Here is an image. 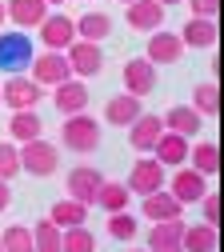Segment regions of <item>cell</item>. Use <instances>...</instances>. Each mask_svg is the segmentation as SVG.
Masks as SVG:
<instances>
[{
    "label": "cell",
    "instance_id": "cell-5",
    "mask_svg": "<svg viewBox=\"0 0 224 252\" xmlns=\"http://www.w3.org/2000/svg\"><path fill=\"white\" fill-rule=\"evenodd\" d=\"M164 188H168V192H172L180 204H196V200L208 192V176H204V172H196L192 164H180V168H168Z\"/></svg>",
    "mask_w": 224,
    "mask_h": 252
},
{
    "label": "cell",
    "instance_id": "cell-41",
    "mask_svg": "<svg viewBox=\"0 0 224 252\" xmlns=\"http://www.w3.org/2000/svg\"><path fill=\"white\" fill-rule=\"evenodd\" d=\"M128 252H148V248H128Z\"/></svg>",
    "mask_w": 224,
    "mask_h": 252
},
{
    "label": "cell",
    "instance_id": "cell-27",
    "mask_svg": "<svg viewBox=\"0 0 224 252\" xmlns=\"http://www.w3.org/2000/svg\"><path fill=\"white\" fill-rule=\"evenodd\" d=\"M188 164L196 168V172H204V176H216V172H220V144L196 140V144L188 148Z\"/></svg>",
    "mask_w": 224,
    "mask_h": 252
},
{
    "label": "cell",
    "instance_id": "cell-18",
    "mask_svg": "<svg viewBox=\"0 0 224 252\" xmlns=\"http://www.w3.org/2000/svg\"><path fill=\"white\" fill-rule=\"evenodd\" d=\"M152 156L164 168H180V164H188V136H180V132H160V140L152 144Z\"/></svg>",
    "mask_w": 224,
    "mask_h": 252
},
{
    "label": "cell",
    "instance_id": "cell-1",
    "mask_svg": "<svg viewBox=\"0 0 224 252\" xmlns=\"http://www.w3.org/2000/svg\"><path fill=\"white\" fill-rule=\"evenodd\" d=\"M60 144L68 148V152H76V156L96 152V148H100V120H96L88 108L64 116V124H60Z\"/></svg>",
    "mask_w": 224,
    "mask_h": 252
},
{
    "label": "cell",
    "instance_id": "cell-26",
    "mask_svg": "<svg viewBox=\"0 0 224 252\" xmlns=\"http://www.w3.org/2000/svg\"><path fill=\"white\" fill-rule=\"evenodd\" d=\"M48 220L56 228H72V224H88V208L80 204V200H72V196H64V200H56L52 208H48Z\"/></svg>",
    "mask_w": 224,
    "mask_h": 252
},
{
    "label": "cell",
    "instance_id": "cell-33",
    "mask_svg": "<svg viewBox=\"0 0 224 252\" xmlns=\"http://www.w3.org/2000/svg\"><path fill=\"white\" fill-rule=\"evenodd\" d=\"M0 252H32L28 224H8L4 232H0Z\"/></svg>",
    "mask_w": 224,
    "mask_h": 252
},
{
    "label": "cell",
    "instance_id": "cell-38",
    "mask_svg": "<svg viewBox=\"0 0 224 252\" xmlns=\"http://www.w3.org/2000/svg\"><path fill=\"white\" fill-rule=\"evenodd\" d=\"M8 24V12H4V0H0V28Z\"/></svg>",
    "mask_w": 224,
    "mask_h": 252
},
{
    "label": "cell",
    "instance_id": "cell-7",
    "mask_svg": "<svg viewBox=\"0 0 224 252\" xmlns=\"http://www.w3.org/2000/svg\"><path fill=\"white\" fill-rule=\"evenodd\" d=\"M64 56H68V68H72L76 80L100 76V68H104V52H100V44H92V40H72L68 48H64Z\"/></svg>",
    "mask_w": 224,
    "mask_h": 252
},
{
    "label": "cell",
    "instance_id": "cell-34",
    "mask_svg": "<svg viewBox=\"0 0 224 252\" xmlns=\"http://www.w3.org/2000/svg\"><path fill=\"white\" fill-rule=\"evenodd\" d=\"M20 172V152L12 140H0V180H12Z\"/></svg>",
    "mask_w": 224,
    "mask_h": 252
},
{
    "label": "cell",
    "instance_id": "cell-3",
    "mask_svg": "<svg viewBox=\"0 0 224 252\" xmlns=\"http://www.w3.org/2000/svg\"><path fill=\"white\" fill-rule=\"evenodd\" d=\"M40 100H44V88L32 80L28 72H12L4 84H0V108L20 112V108H36Z\"/></svg>",
    "mask_w": 224,
    "mask_h": 252
},
{
    "label": "cell",
    "instance_id": "cell-14",
    "mask_svg": "<svg viewBox=\"0 0 224 252\" xmlns=\"http://www.w3.org/2000/svg\"><path fill=\"white\" fill-rule=\"evenodd\" d=\"M164 4H156V0H132V4L124 8V20L128 28H136V32H156V28H164Z\"/></svg>",
    "mask_w": 224,
    "mask_h": 252
},
{
    "label": "cell",
    "instance_id": "cell-37",
    "mask_svg": "<svg viewBox=\"0 0 224 252\" xmlns=\"http://www.w3.org/2000/svg\"><path fill=\"white\" fill-rule=\"evenodd\" d=\"M8 204H12V184H8V180H0V212H4Z\"/></svg>",
    "mask_w": 224,
    "mask_h": 252
},
{
    "label": "cell",
    "instance_id": "cell-16",
    "mask_svg": "<svg viewBox=\"0 0 224 252\" xmlns=\"http://www.w3.org/2000/svg\"><path fill=\"white\" fill-rule=\"evenodd\" d=\"M176 36H180L184 48H212V44L220 40V24L208 20V16H188Z\"/></svg>",
    "mask_w": 224,
    "mask_h": 252
},
{
    "label": "cell",
    "instance_id": "cell-17",
    "mask_svg": "<svg viewBox=\"0 0 224 252\" xmlns=\"http://www.w3.org/2000/svg\"><path fill=\"white\" fill-rule=\"evenodd\" d=\"M160 132H164V120H160L156 112H140L132 124H128V144H132L136 152H152Z\"/></svg>",
    "mask_w": 224,
    "mask_h": 252
},
{
    "label": "cell",
    "instance_id": "cell-2",
    "mask_svg": "<svg viewBox=\"0 0 224 252\" xmlns=\"http://www.w3.org/2000/svg\"><path fill=\"white\" fill-rule=\"evenodd\" d=\"M16 152H20V172L36 176V180H44V176H52L60 168V148L52 140H44V136L16 144Z\"/></svg>",
    "mask_w": 224,
    "mask_h": 252
},
{
    "label": "cell",
    "instance_id": "cell-24",
    "mask_svg": "<svg viewBox=\"0 0 224 252\" xmlns=\"http://www.w3.org/2000/svg\"><path fill=\"white\" fill-rule=\"evenodd\" d=\"M44 136V120L36 116V108H20L8 116V140L12 144H24V140H36Z\"/></svg>",
    "mask_w": 224,
    "mask_h": 252
},
{
    "label": "cell",
    "instance_id": "cell-28",
    "mask_svg": "<svg viewBox=\"0 0 224 252\" xmlns=\"http://www.w3.org/2000/svg\"><path fill=\"white\" fill-rule=\"evenodd\" d=\"M128 200H132V192L120 180H104L100 192H96V208H104V212H120V208H128Z\"/></svg>",
    "mask_w": 224,
    "mask_h": 252
},
{
    "label": "cell",
    "instance_id": "cell-39",
    "mask_svg": "<svg viewBox=\"0 0 224 252\" xmlns=\"http://www.w3.org/2000/svg\"><path fill=\"white\" fill-rule=\"evenodd\" d=\"M156 4H164V8H172V4H184V0H156Z\"/></svg>",
    "mask_w": 224,
    "mask_h": 252
},
{
    "label": "cell",
    "instance_id": "cell-32",
    "mask_svg": "<svg viewBox=\"0 0 224 252\" xmlns=\"http://www.w3.org/2000/svg\"><path fill=\"white\" fill-rule=\"evenodd\" d=\"M136 232H140V224H136V216L128 212V208L108 212V236H112V240H132Z\"/></svg>",
    "mask_w": 224,
    "mask_h": 252
},
{
    "label": "cell",
    "instance_id": "cell-19",
    "mask_svg": "<svg viewBox=\"0 0 224 252\" xmlns=\"http://www.w3.org/2000/svg\"><path fill=\"white\" fill-rule=\"evenodd\" d=\"M140 112H144V100L132 96V92H120V96H112L104 104V124H112V128H128Z\"/></svg>",
    "mask_w": 224,
    "mask_h": 252
},
{
    "label": "cell",
    "instance_id": "cell-36",
    "mask_svg": "<svg viewBox=\"0 0 224 252\" xmlns=\"http://www.w3.org/2000/svg\"><path fill=\"white\" fill-rule=\"evenodd\" d=\"M188 16H208V20H216V16H220V0H188Z\"/></svg>",
    "mask_w": 224,
    "mask_h": 252
},
{
    "label": "cell",
    "instance_id": "cell-35",
    "mask_svg": "<svg viewBox=\"0 0 224 252\" xmlns=\"http://www.w3.org/2000/svg\"><path fill=\"white\" fill-rule=\"evenodd\" d=\"M196 204H200L204 224H216V228H220V216H224V208H220V192H204Z\"/></svg>",
    "mask_w": 224,
    "mask_h": 252
},
{
    "label": "cell",
    "instance_id": "cell-12",
    "mask_svg": "<svg viewBox=\"0 0 224 252\" xmlns=\"http://www.w3.org/2000/svg\"><path fill=\"white\" fill-rule=\"evenodd\" d=\"M40 40H44V48H52V52H64L72 40H76V28H72V16H64V12H48L40 24Z\"/></svg>",
    "mask_w": 224,
    "mask_h": 252
},
{
    "label": "cell",
    "instance_id": "cell-13",
    "mask_svg": "<svg viewBox=\"0 0 224 252\" xmlns=\"http://www.w3.org/2000/svg\"><path fill=\"white\" fill-rule=\"evenodd\" d=\"M52 104H56V112H60V116L84 112V108H88V84H84V80H76V76L60 80V84L52 88Z\"/></svg>",
    "mask_w": 224,
    "mask_h": 252
},
{
    "label": "cell",
    "instance_id": "cell-23",
    "mask_svg": "<svg viewBox=\"0 0 224 252\" xmlns=\"http://www.w3.org/2000/svg\"><path fill=\"white\" fill-rule=\"evenodd\" d=\"M180 232H184V216L180 220H156L148 228V252H180Z\"/></svg>",
    "mask_w": 224,
    "mask_h": 252
},
{
    "label": "cell",
    "instance_id": "cell-25",
    "mask_svg": "<svg viewBox=\"0 0 224 252\" xmlns=\"http://www.w3.org/2000/svg\"><path fill=\"white\" fill-rule=\"evenodd\" d=\"M4 12H8V20H12L16 28H36L52 8L44 4V0H8Z\"/></svg>",
    "mask_w": 224,
    "mask_h": 252
},
{
    "label": "cell",
    "instance_id": "cell-6",
    "mask_svg": "<svg viewBox=\"0 0 224 252\" xmlns=\"http://www.w3.org/2000/svg\"><path fill=\"white\" fill-rule=\"evenodd\" d=\"M28 72H32V80H36L40 88H56L60 80H68V76H72L68 56H64V52H52V48H44L40 56H32Z\"/></svg>",
    "mask_w": 224,
    "mask_h": 252
},
{
    "label": "cell",
    "instance_id": "cell-21",
    "mask_svg": "<svg viewBox=\"0 0 224 252\" xmlns=\"http://www.w3.org/2000/svg\"><path fill=\"white\" fill-rule=\"evenodd\" d=\"M220 248V228L216 224H184L180 232V252H216Z\"/></svg>",
    "mask_w": 224,
    "mask_h": 252
},
{
    "label": "cell",
    "instance_id": "cell-4",
    "mask_svg": "<svg viewBox=\"0 0 224 252\" xmlns=\"http://www.w3.org/2000/svg\"><path fill=\"white\" fill-rule=\"evenodd\" d=\"M32 56H36V48H32L28 32H4V28H0V72L4 76L28 72Z\"/></svg>",
    "mask_w": 224,
    "mask_h": 252
},
{
    "label": "cell",
    "instance_id": "cell-31",
    "mask_svg": "<svg viewBox=\"0 0 224 252\" xmlns=\"http://www.w3.org/2000/svg\"><path fill=\"white\" fill-rule=\"evenodd\" d=\"M60 252H96V236H92L84 224L60 228Z\"/></svg>",
    "mask_w": 224,
    "mask_h": 252
},
{
    "label": "cell",
    "instance_id": "cell-22",
    "mask_svg": "<svg viewBox=\"0 0 224 252\" xmlns=\"http://www.w3.org/2000/svg\"><path fill=\"white\" fill-rule=\"evenodd\" d=\"M160 120H164V128H168V132H180V136H188V140H192V136H200V128H204V116L192 108V104H176V108H168Z\"/></svg>",
    "mask_w": 224,
    "mask_h": 252
},
{
    "label": "cell",
    "instance_id": "cell-29",
    "mask_svg": "<svg viewBox=\"0 0 224 252\" xmlns=\"http://www.w3.org/2000/svg\"><path fill=\"white\" fill-rule=\"evenodd\" d=\"M192 108H196L204 120L208 116H220V84H212V80L196 84V88H192Z\"/></svg>",
    "mask_w": 224,
    "mask_h": 252
},
{
    "label": "cell",
    "instance_id": "cell-9",
    "mask_svg": "<svg viewBox=\"0 0 224 252\" xmlns=\"http://www.w3.org/2000/svg\"><path fill=\"white\" fill-rule=\"evenodd\" d=\"M100 184H104V172H100V168H92V164H76V168L68 172V180H64L68 196L80 200L84 208L96 204V192H100Z\"/></svg>",
    "mask_w": 224,
    "mask_h": 252
},
{
    "label": "cell",
    "instance_id": "cell-8",
    "mask_svg": "<svg viewBox=\"0 0 224 252\" xmlns=\"http://www.w3.org/2000/svg\"><path fill=\"white\" fill-rule=\"evenodd\" d=\"M164 180H168V168L156 160V156H148V160H136L132 164V172H128V192L132 196H148V192H156V188H164Z\"/></svg>",
    "mask_w": 224,
    "mask_h": 252
},
{
    "label": "cell",
    "instance_id": "cell-30",
    "mask_svg": "<svg viewBox=\"0 0 224 252\" xmlns=\"http://www.w3.org/2000/svg\"><path fill=\"white\" fill-rule=\"evenodd\" d=\"M28 232H32V252H60V228L52 224L48 216L36 220Z\"/></svg>",
    "mask_w": 224,
    "mask_h": 252
},
{
    "label": "cell",
    "instance_id": "cell-10",
    "mask_svg": "<svg viewBox=\"0 0 224 252\" xmlns=\"http://www.w3.org/2000/svg\"><path fill=\"white\" fill-rule=\"evenodd\" d=\"M120 80H124V92H132V96L144 100L148 92H156V64L148 56H132V60H124Z\"/></svg>",
    "mask_w": 224,
    "mask_h": 252
},
{
    "label": "cell",
    "instance_id": "cell-20",
    "mask_svg": "<svg viewBox=\"0 0 224 252\" xmlns=\"http://www.w3.org/2000/svg\"><path fill=\"white\" fill-rule=\"evenodd\" d=\"M72 28H76V40L104 44V40L112 36V16H108V12H96V8H88L84 16H76V20H72Z\"/></svg>",
    "mask_w": 224,
    "mask_h": 252
},
{
    "label": "cell",
    "instance_id": "cell-42",
    "mask_svg": "<svg viewBox=\"0 0 224 252\" xmlns=\"http://www.w3.org/2000/svg\"><path fill=\"white\" fill-rule=\"evenodd\" d=\"M120 4H132V0H120Z\"/></svg>",
    "mask_w": 224,
    "mask_h": 252
},
{
    "label": "cell",
    "instance_id": "cell-11",
    "mask_svg": "<svg viewBox=\"0 0 224 252\" xmlns=\"http://www.w3.org/2000/svg\"><path fill=\"white\" fill-rule=\"evenodd\" d=\"M140 216L148 220V224H156V220H180L184 216V204L168 192V188H156V192L140 196Z\"/></svg>",
    "mask_w": 224,
    "mask_h": 252
},
{
    "label": "cell",
    "instance_id": "cell-40",
    "mask_svg": "<svg viewBox=\"0 0 224 252\" xmlns=\"http://www.w3.org/2000/svg\"><path fill=\"white\" fill-rule=\"evenodd\" d=\"M44 4H48V8H60V4H64V0H44Z\"/></svg>",
    "mask_w": 224,
    "mask_h": 252
},
{
    "label": "cell",
    "instance_id": "cell-15",
    "mask_svg": "<svg viewBox=\"0 0 224 252\" xmlns=\"http://www.w3.org/2000/svg\"><path fill=\"white\" fill-rule=\"evenodd\" d=\"M144 56L152 60V64H180V56H184V44L176 32H164V28H156V32H148V48Z\"/></svg>",
    "mask_w": 224,
    "mask_h": 252
}]
</instances>
